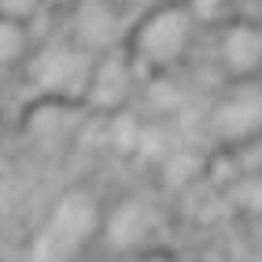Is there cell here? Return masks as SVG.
<instances>
[{
  "label": "cell",
  "instance_id": "obj_1",
  "mask_svg": "<svg viewBox=\"0 0 262 262\" xmlns=\"http://www.w3.org/2000/svg\"><path fill=\"white\" fill-rule=\"evenodd\" d=\"M96 59L100 56L85 52L78 41H67V45L59 41V45H48V48H41L37 56H33L30 78L41 89V96H56V100L81 103L85 96H89Z\"/></svg>",
  "mask_w": 262,
  "mask_h": 262
},
{
  "label": "cell",
  "instance_id": "obj_2",
  "mask_svg": "<svg viewBox=\"0 0 262 262\" xmlns=\"http://www.w3.org/2000/svg\"><path fill=\"white\" fill-rule=\"evenodd\" d=\"M192 37H196V15L188 8H155L133 30V59L163 71L185 59Z\"/></svg>",
  "mask_w": 262,
  "mask_h": 262
},
{
  "label": "cell",
  "instance_id": "obj_3",
  "mask_svg": "<svg viewBox=\"0 0 262 262\" xmlns=\"http://www.w3.org/2000/svg\"><path fill=\"white\" fill-rule=\"evenodd\" d=\"M89 233H96V203L89 196H67L52 211L45 233L37 240V258L41 262H59L67 255H74Z\"/></svg>",
  "mask_w": 262,
  "mask_h": 262
},
{
  "label": "cell",
  "instance_id": "obj_4",
  "mask_svg": "<svg viewBox=\"0 0 262 262\" xmlns=\"http://www.w3.org/2000/svg\"><path fill=\"white\" fill-rule=\"evenodd\" d=\"M211 126L222 141L248 144L262 133V85L258 81H236L229 93L214 103Z\"/></svg>",
  "mask_w": 262,
  "mask_h": 262
},
{
  "label": "cell",
  "instance_id": "obj_5",
  "mask_svg": "<svg viewBox=\"0 0 262 262\" xmlns=\"http://www.w3.org/2000/svg\"><path fill=\"white\" fill-rule=\"evenodd\" d=\"M122 37H126V11L115 0H85L74 15V41L93 52V56H107V52H122Z\"/></svg>",
  "mask_w": 262,
  "mask_h": 262
},
{
  "label": "cell",
  "instance_id": "obj_6",
  "mask_svg": "<svg viewBox=\"0 0 262 262\" xmlns=\"http://www.w3.org/2000/svg\"><path fill=\"white\" fill-rule=\"evenodd\" d=\"M218 56H222V67L236 81H255V74L262 71V26L258 23L225 26L218 41Z\"/></svg>",
  "mask_w": 262,
  "mask_h": 262
},
{
  "label": "cell",
  "instance_id": "obj_7",
  "mask_svg": "<svg viewBox=\"0 0 262 262\" xmlns=\"http://www.w3.org/2000/svg\"><path fill=\"white\" fill-rule=\"evenodd\" d=\"M129 93H133V56H126V52H107V56H100L85 103H93L100 111H115V107L126 103Z\"/></svg>",
  "mask_w": 262,
  "mask_h": 262
},
{
  "label": "cell",
  "instance_id": "obj_8",
  "mask_svg": "<svg viewBox=\"0 0 262 262\" xmlns=\"http://www.w3.org/2000/svg\"><path fill=\"white\" fill-rule=\"evenodd\" d=\"M78 122H81V103L41 96L26 111V133L37 144H63V141H71V137H74Z\"/></svg>",
  "mask_w": 262,
  "mask_h": 262
},
{
  "label": "cell",
  "instance_id": "obj_9",
  "mask_svg": "<svg viewBox=\"0 0 262 262\" xmlns=\"http://www.w3.org/2000/svg\"><path fill=\"white\" fill-rule=\"evenodd\" d=\"M155 225H159V218H155L151 203L126 200V203H118L111 211V218H107V240L118 251H137V248H144L151 240Z\"/></svg>",
  "mask_w": 262,
  "mask_h": 262
},
{
  "label": "cell",
  "instance_id": "obj_10",
  "mask_svg": "<svg viewBox=\"0 0 262 262\" xmlns=\"http://www.w3.org/2000/svg\"><path fill=\"white\" fill-rule=\"evenodd\" d=\"M30 59V30L23 19H4L0 15V71H11Z\"/></svg>",
  "mask_w": 262,
  "mask_h": 262
},
{
  "label": "cell",
  "instance_id": "obj_11",
  "mask_svg": "<svg viewBox=\"0 0 262 262\" xmlns=\"http://www.w3.org/2000/svg\"><path fill=\"white\" fill-rule=\"evenodd\" d=\"M41 4L45 0H0V15H4V19H23L26 23Z\"/></svg>",
  "mask_w": 262,
  "mask_h": 262
},
{
  "label": "cell",
  "instance_id": "obj_12",
  "mask_svg": "<svg viewBox=\"0 0 262 262\" xmlns=\"http://www.w3.org/2000/svg\"><path fill=\"white\" fill-rule=\"evenodd\" d=\"M115 4H118L122 11H144V8L155 4V0H115Z\"/></svg>",
  "mask_w": 262,
  "mask_h": 262
},
{
  "label": "cell",
  "instance_id": "obj_13",
  "mask_svg": "<svg viewBox=\"0 0 262 262\" xmlns=\"http://www.w3.org/2000/svg\"><path fill=\"white\" fill-rule=\"evenodd\" d=\"M192 8H196L200 15H214L222 8V0H192Z\"/></svg>",
  "mask_w": 262,
  "mask_h": 262
},
{
  "label": "cell",
  "instance_id": "obj_14",
  "mask_svg": "<svg viewBox=\"0 0 262 262\" xmlns=\"http://www.w3.org/2000/svg\"><path fill=\"white\" fill-rule=\"evenodd\" d=\"M141 262H173V258H170V255H163V251H148Z\"/></svg>",
  "mask_w": 262,
  "mask_h": 262
}]
</instances>
